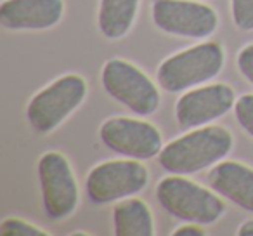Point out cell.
Returning <instances> with one entry per match:
<instances>
[{
    "label": "cell",
    "instance_id": "cell-20",
    "mask_svg": "<svg viewBox=\"0 0 253 236\" xmlns=\"http://www.w3.org/2000/svg\"><path fill=\"white\" fill-rule=\"evenodd\" d=\"M238 236H253V219L245 221L238 229Z\"/></svg>",
    "mask_w": 253,
    "mask_h": 236
},
{
    "label": "cell",
    "instance_id": "cell-18",
    "mask_svg": "<svg viewBox=\"0 0 253 236\" xmlns=\"http://www.w3.org/2000/svg\"><path fill=\"white\" fill-rule=\"evenodd\" d=\"M238 70L241 71V75L253 85V44L243 47L238 54Z\"/></svg>",
    "mask_w": 253,
    "mask_h": 236
},
{
    "label": "cell",
    "instance_id": "cell-3",
    "mask_svg": "<svg viewBox=\"0 0 253 236\" xmlns=\"http://www.w3.org/2000/svg\"><path fill=\"white\" fill-rule=\"evenodd\" d=\"M225 54L220 44L203 42L167 57L156 71L158 85L179 94L215 78L224 68Z\"/></svg>",
    "mask_w": 253,
    "mask_h": 236
},
{
    "label": "cell",
    "instance_id": "cell-8",
    "mask_svg": "<svg viewBox=\"0 0 253 236\" xmlns=\"http://www.w3.org/2000/svg\"><path fill=\"white\" fill-rule=\"evenodd\" d=\"M102 144L116 155L134 160H151L163 149V139L153 124L128 116H113L99 129Z\"/></svg>",
    "mask_w": 253,
    "mask_h": 236
},
{
    "label": "cell",
    "instance_id": "cell-6",
    "mask_svg": "<svg viewBox=\"0 0 253 236\" xmlns=\"http://www.w3.org/2000/svg\"><path fill=\"white\" fill-rule=\"evenodd\" d=\"M148 183V169L141 160H109L88 172L85 191L92 203L106 205L139 194Z\"/></svg>",
    "mask_w": 253,
    "mask_h": 236
},
{
    "label": "cell",
    "instance_id": "cell-17",
    "mask_svg": "<svg viewBox=\"0 0 253 236\" xmlns=\"http://www.w3.org/2000/svg\"><path fill=\"white\" fill-rule=\"evenodd\" d=\"M234 115L243 131L253 138V94H245L236 101Z\"/></svg>",
    "mask_w": 253,
    "mask_h": 236
},
{
    "label": "cell",
    "instance_id": "cell-11",
    "mask_svg": "<svg viewBox=\"0 0 253 236\" xmlns=\"http://www.w3.org/2000/svg\"><path fill=\"white\" fill-rule=\"evenodd\" d=\"M64 0H4L0 25L12 32H42L63 19Z\"/></svg>",
    "mask_w": 253,
    "mask_h": 236
},
{
    "label": "cell",
    "instance_id": "cell-7",
    "mask_svg": "<svg viewBox=\"0 0 253 236\" xmlns=\"http://www.w3.org/2000/svg\"><path fill=\"white\" fill-rule=\"evenodd\" d=\"M39 181L42 205L50 221L70 217L78 205V184L68 158L63 153L47 151L39 160Z\"/></svg>",
    "mask_w": 253,
    "mask_h": 236
},
{
    "label": "cell",
    "instance_id": "cell-4",
    "mask_svg": "<svg viewBox=\"0 0 253 236\" xmlns=\"http://www.w3.org/2000/svg\"><path fill=\"white\" fill-rule=\"evenodd\" d=\"M87 97V82L80 75H63L37 92L28 102L26 120L39 134L56 131Z\"/></svg>",
    "mask_w": 253,
    "mask_h": 236
},
{
    "label": "cell",
    "instance_id": "cell-15",
    "mask_svg": "<svg viewBox=\"0 0 253 236\" xmlns=\"http://www.w3.org/2000/svg\"><path fill=\"white\" fill-rule=\"evenodd\" d=\"M0 235L4 236H49V233L37 228L35 224L23 221V219L9 217L0 224Z\"/></svg>",
    "mask_w": 253,
    "mask_h": 236
},
{
    "label": "cell",
    "instance_id": "cell-9",
    "mask_svg": "<svg viewBox=\"0 0 253 236\" xmlns=\"http://www.w3.org/2000/svg\"><path fill=\"white\" fill-rule=\"evenodd\" d=\"M153 23L169 35L207 39L217 30L218 16L210 5L194 0H155Z\"/></svg>",
    "mask_w": 253,
    "mask_h": 236
},
{
    "label": "cell",
    "instance_id": "cell-10",
    "mask_svg": "<svg viewBox=\"0 0 253 236\" xmlns=\"http://www.w3.org/2000/svg\"><path fill=\"white\" fill-rule=\"evenodd\" d=\"M236 95L227 84H210L186 91L175 104L177 124L182 129H198L234 109Z\"/></svg>",
    "mask_w": 253,
    "mask_h": 236
},
{
    "label": "cell",
    "instance_id": "cell-5",
    "mask_svg": "<svg viewBox=\"0 0 253 236\" xmlns=\"http://www.w3.org/2000/svg\"><path fill=\"white\" fill-rule=\"evenodd\" d=\"M104 91L120 104L139 116L153 115L160 108V92L153 80L135 64L125 59H109L101 71Z\"/></svg>",
    "mask_w": 253,
    "mask_h": 236
},
{
    "label": "cell",
    "instance_id": "cell-19",
    "mask_svg": "<svg viewBox=\"0 0 253 236\" xmlns=\"http://www.w3.org/2000/svg\"><path fill=\"white\" fill-rule=\"evenodd\" d=\"M173 236H207V231L201 228V224L187 222L186 226H180L173 231Z\"/></svg>",
    "mask_w": 253,
    "mask_h": 236
},
{
    "label": "cell",
    "instance_id": "cell-13",
    "mask_svg": "<svg viewBox=\"0 0 253 236\" xmlns=\"http://www.w3.org/2000/svg\"><path fill=\"white\" fill-rule=\"evenodd\" d=\"M116 236H153L155 221L149 207L139 198L120 200L113 208Z\"/></svg>",
    "mask_w": 253,
    "mask_h": 236
},
{
    "label": "cell",
    "instance_id": "cell-2",
    "mask_svg": "<svg viewBox=\"0 0 253 236\" xmlns=\"http://www.w3.org/2000/svg\"><path fill=\"white\" fill-rule=\"evenodd\" d=\"M220 194L184 176L163 177L156 186V200L163 210L184 222L210 226L224 215L225 205Z\"/></svg>",
    "mask_w": 253,
    "mask_h": 236
},
{
    "label": "cell",
    "instance_id": "cell-14",
    "mask_svg": "<svg viewBox=\"0 0 253 236\" xmlns=\"http://www.w3.org/2000/svg\"><path fill=\"white\" fill-rule=\"evenodd\" d=\"M141 0H101L97 26L106 39H122L130 32Z\"/></svg>",
    "mask_w": 253,
    "mask_h": 236
},
{
    "label": "cell",
    "instance_id": "cell-12",
    "mask_svg": "<svg viewBox=\"0 0 253 236\" xmlns=\"http://www.w3.org/2000/svg\"><path fill=\"white\" fill-rule=\"evenodd\" d=\"M208 184L222 198L253 212V169L232 160L218 162L208 174Z\"/></svg>",
    "mask_w": 253,
    "mask_h": 236
},
{
    "label": "cell",
    "instance_id": "cell-1",
    "mask_svg": "<svg viewBox=\"0 0 253 236\" xmlns=\"http://www.w3.org/2000/svg\"><path fill=\"white\" fill-rule=\"evenodd\" d=\"M232 149V136L220 125L198 127L163 146L158 162L167 172L189 176L217 165Z\"/></svg>",
    "mask_w": 253,
    "mask_h": 236
},
{
    "label": "cell",
    "instance_id": "cell-16",
    "mask_svg": "<svg viewBox=\"0 0 253 236\" xmlns=\"http://www.w3.org/2000/svg\"><path fill=\"white\" fill-rule=\"evenodd\" d=\"M234 25L243 32H253V0H231Z\"/></svg>",
    "mask_w": 253,
    "mask_h": 236
}]
</instances>
